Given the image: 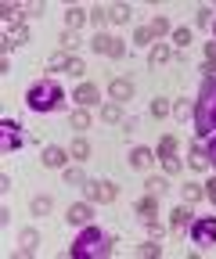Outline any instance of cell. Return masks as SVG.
<instances>
[{"instance_id": "2e32d148", "label": "cell", "mask_w": 216, "mask_h": 259, "mask_svg": "<svg viewBox=\"0 0 216 259\" xmlns=\"http://www.w3.org/2000/svg\"><path fill=\"white\" fill-rule=\"evenodd\" d=\"M18 44H29V29H25V25H18V29H11V32H8V40H4V54H8L11 47H18Z\"/></svg>"}, {"instance_id": "e575fe53", "label": "cell", "mask_w": 216, "mask_h": 259, "mask_svg": "<svg viewBox=\"0 0 216 259\" xmlns=\"http://www.w3.org/2000/svg\"><path fill=\"white\" fill-rule=\"evenodd\" d=\"M173 44L177 47H188L191 44V29H173Z\"/></svg>"}, {"instance_id": "ba28073f", "label": "cell", "mask_w": 216, "mask_h": 259, "mask_svg": "<svg viewBox=\"0 0 216 259\" xmlns=\"http://www.w3.org/2000/svg\"><path fill=\"white\" fill-rule=\"evenodd\" d=\"M40 158H44V166H47V169H61V166H65V158H69V151L51 144V148H44V155H40Z\"/></svg>"}, {"instance_id": "d590c367", "label": "cell", "mask_w": 216, "mask_h": 259, "mask_svg": "<svg viewBox=\"0 0 216 259\" xmlns=\"http://www.w3.org/2000/svg\"><path fill=\"white\" fill-rule=\"evenodd\" d=\"M173 115H177V119H191V115H195V105H188V101H180V105L173 108Z\"/></svg>"}, {"instance_id": "7c38bea8", "label": "cell", "mask_w": 216, "mask_h": 259, "mask_svg": "<svg viewBox=\"0 0 216 259\" xmlns=\"http://www.w3.org/2000/svg\"><path fill=\"white\" fill-rule=\"evenodd\" d=\"M188 216H191L188 202H184V205H177V209L169 212V223H173V231H177V234H184V227H188Z\"/></svg>"}, {"instance_id": "ee69618b", "label": "cell", "mask_w": 216, "mask_h": 259, "mask_svg": "<svg viewBox=\"0 0 216 259\" xmlns=\"http://www.w3.org/2000/svg\"><path fill=\"white\" fill-rule=\"evenodd\" d=\"M205 151H209V158H212V162H216V137H212V141H209V148H205Z\"/></svg>"}, {"instance_id": "60d3db41", "label": "cell", "mask_w": 216, "mask_h": 259, "mask_svg": "<svg viewBox=\"0 0 216 259\" xmlns=\"http://www.w3.org/2000/svg\"><path fill=\"white\" fill-rule=\"evenodd\" d=\"M205 58H209V69H205V72H212V69H216V44L205 47Z\"/></svg>"}, {"instance_id": "52a82bcc", "label": "cell", "mask_w": 216, "mask_h": 259, "mask_svg": "<svg viewBox=\"0 0 216 259\" xmlns=\"http://www.w3.org/2000/svg\"><path fill=\"white\" fill-rule=\"evenodd\" d=\"M134 209H137V216L144 220V227H148V223H155V212H159V194H148V198H141Z\"/></svg>"}, {"instance_id": "44dd1931", "label": "cell", "mask_w": 216, "mask_h": 259, "mask_svg": "<svg viewBox=\"0 0 216 259\" xmlns=\"http://www.w3.org/2000/svg\"><path fill=\"white\" fill-rule=\"evenodd\" d=\"M101 119H105V122H122V105H119V101H108V105L101 108Z\"/></svg>"}, {"instance_id": "d4e9b609", "label": "cell", "mask_w": 216, "mask_h": 259, "mask_svg": "<svg viewBox=\"0 0 216 259\" xmlns=\"http://www.w3.org/2000/svg\"><path fill=\"white\" fill-rule=\"evenodd\" d=\"M144 187H148V194H159V198H162V194H166V187H169V184H166L162 177H148V184H144Z\"/></svg>"}, {"instance_id": "4dcf8cb0", "label": "cell", "mask_w": 216, "mask_h": 259, "mask_svg": "<svg viewBox=\"0 0 216 259\" xmlns=\"http://www.w3.org/2000/svg\"><path fill=\"white\" fill-rule=\"evenodd\" d=\"M65 72H69V76H83V72H87L83 58H76V54H72V58H69V65H65Z\"/></svg>"}, {"instance_id": "4fadbf2b", "label": "cell", "mask_w": 216, "mask_h": 259, "mask_svg": "<svg viewBox=\"0 0 216 259\" xmlns=\"http://www.w3.org/2000/svg\"><path fill=\"white\" fill-rule=\"evenodd\" d=\"M69 223H90V202H79V205H69L65 212Z\"/></svg>"}, {"instance_id": "6da1fadb", "label": "cell", "mask_w": 216, "mask_h": 259, "mask_svg": "<svg viewBox=\"0 0 216 259\" xmlns=\"http://www.w3.org/2000/svg\"><path fill=\"white\" fill-rule=\"evenodd\" d=\"M195 126H198V134H212L216 130V79L212 76L202 79L198 101H195Z\"/></svg>"}, {"instance_id": "277c9868", "label": "cell", "mask_w": 216, "mask_h": 259, "mask_svg": "<svg viewBox=\"0 0 216 259\" xmlns=\"http://www.w3.org/2000/svg\"><path fill=\"white\" fill-rule=\"evenodd\" d=\"M83 191H87V202L90 205H108V202H115V184H108V180H87L83 184Z\"/></svg>"}, {"instance_id": "f546056e", "label": "cell", "mask_w": 216, "mask_h": 259, "mask_svg": "<svg viewBox=\"0 0 216 259\" xmlns=\"http://www.w3.org/2000/svg\"><path fill=\"white\" fill-rule=\"evenodd\" d=\"M65 184H69V187H83V184H87V177L72 166V169H65Z\"/></svg>"}, {"instance_id": "f35d334b", "label": "cell", "mask_w": 216, "mask_h": 259, "mask_svg": "<svg viewBox=\"0 0 216 259\" xmlns=\"http://www.w3.org/2000/svg\"><path fill=\"white\" fill-rule=\"evenodd\" d=\"M162 169H166V173H180V158H177V155H166V158H162Z\"/></svg>"}, {"instance_id": "5bb4252c", "label": "cell", "mask_w": 216, "mask_h": 259, "mask_svg": "<svg viewBox=\"0 0 216 259\" xmlns=\"http://www.w3.org/2000/svg\"><path fill=\"white\" fill-rule=\"evenodd\" d=\"M0 130H4V151H11V148H22V137H18V122H4Z\"/></svg>"}, {"instance_id": "484cf974", "label": "cell", "mask_w": 216, "mask_h": 259, "mask_svg": "<svg viewBox=\"0 0 216 259\" xmlns=\"http://www.w3.org/2000/svg\"><path fill=\"white\" fill-rule=\"evenodd\" d=\"M198 198H205V191H202L198 184H188V187H184V202H188V205H195Z\"/></svg>"}, {"instance_id": "9a60e30c", "label": "cell", "mask_w": 216, "mask_h": 259, "mask_svg": "<svg viewBox=\"0 0 216 259\" xmlns=\"http://www.w3.org/2000/svg\"><path fill=\"white\" fill-rule=\"evenodd\" d=\"M151 158H155V155H151L148 148H134V151H130V166H134V169H148Z\"/></svg>"}, {"instance_id": "7a4b0ae2", "label": "cell", "mask_w": 216, "mask_h": 259, "mask_svg": "<svg viewBox=\"0 0 216 259\" xmlns=\"http://www.w3.org/2000/svg\"><path fill=\"white\" fill-rule=\"evenodd\" d=\"M112 252V241L101 234V227H87V231L72 241V248H69V255L72 259H87V255H108Z\"/></svg>"}, {"instance_id": "ffe728a7", "label": "cell", "mask_w": 216, "mask_h": 259, "mask_svg": "<svg viewBox=\"0 0 216 259\" xmlns=\"http://www.w3.org/2000/svg\"><path fill=\"white\" fill-rule=\"evenodd\" d=\"M87 18H90V11H83V8H69V11H65V25H69L72 32H76Z\"/></svg>"}, {"instance_id": "ac0fdd59", "label": "cell", "mask_w": 216, "mask_h": 259, "mask_svg": "<svg viewBox=\"0 0 216 259\" xmlns=\"http://www.w3.org/2000/svg\"><path fill=\"white\" fill-rule=\"evenodd\" d=\"M0 18H4L8 25H15V29H18L25 15H22V8H18V4H4V8H0Z\"/></svg>"}, {"instance_id": "cb8c5ba5", "label": "cell", "mask_w": 216, "mask_h": 259, "mask_svg": "<svg viewBox=\"0 0 216 259\" xmlns=\"http://www.w3.org/2000/svg\"><path fill=\"white\" fill-rule=\"evenodd\" d=\"M177 144H180V141H177L173 134H166V137L159 141V158H166V155H177Z\"/></svg>"}, {"instance_id": "9c48e42d", "label": "cell", "mask_w": 216, "mask_h": 259, "mask_svg": "<svg viewBox=\"0 0 216 259\" xmlns=\"http://www.w3.org/2000/svg\"><path fill=\"white\" fill-rule=\"evenodd\" d=\"M108 94H112V101H130V97H134V83L130 79H112Z\"/></svg>"}, {"instance_id": "3957f363", "label": "cell", "mask_w": 216, "mask_h": 259, "mask_svg": "<svg viewBox=\"0 0 216 259\" xmlns=\"http://www.w3.org/2000/svg\"><path fill=\"white\" fill-rule=\"evenodd\" d=\"M25 101H29V108H33V112H51V108H58V101H61V87L51 83V79H40V83L29 87Z\"/></svg>"}, {"instance_id": "d6a6232c", "label": "cell", "mask_w": 216, "mask_h": 259, "mask_svg": "<svg viewBox=\"0 0 216 259\" xmlns=\"http://www.w3.org/2000/svg\"><path fill=\"white\" fill-rule=\"evenodd\" d=\"M65 65H69V54L65 51H58V54L47 58V69H65Z\"/></svg>"}, {"instance_id": "83f0119b", "label": "cell", "mask_w": 216, "mask_h": 259, "mask_svg": "<svg viewBox=\"0 0 216 259\" xmlns=\"http://www.w3.org/2000/svg\"><path fill=\"white\" fill-rule=\"evenodd\" d=\"M151 115H155V119L169 115V101H166V97H155V101H151Z\"/></svg>"}, {"instance_id": "7bdbcfd3", "label": "cell", "mask_w": 216, "mask_h": 259, "mask_svg": "<svg viewBox=\"0 0 216 259\" xmlns=\"http://www.w3.org/2000/svg\"><path fill=\"white\" fill-rule=\"evenodd\" d=\"M205 198H209V202H212V205H216V177H212V180H209V184H205Z\"/></svg>"}, {"instance_id": "8d00e7d4", "label": "cell", "mask_w": 216, "mask_h": 259, "mask_svg": "<svg viewBox=\"0 0 216 259\" xmlns=\"http://www.w3.org/2000/svg\"><path fill=\"white\" fill-rule=\"evenodd\" d=\"M79 40H76V32H61V51H76Z\"/></svg>"}, {"instance_id": "74e56055", "label": "cell", "mask_w": 216, "mask_h": 259, "mask_svg": "<svg viewBox=\"0 0 216 259\" xmlns=\"http://www.w3.org/2000/svg\"><path fill=\"white\" fill-rule=\"evenodd\" d=\"M90 155V144L87 141H72V158H87Z\"/></svg>"}, {"instance_id": "836d02e7", "label": "cell", "mask_w": 216, "mask_h": 259, "mask_svg": "<svg viewBox=\"0 0 216 259\" xmlns=\"http://www.w3.org/2000/svg\"><path fill=\"white\" fill-rule=\"evenodd\" d=\"M148 29H151V36H166V32H169V22H166V18L159 15V18H155V22H151Z\"/></svg>"}, {"instance_id": "5b68a950", "label": "cell", "mask_w": 216, "mask_h": 259, "mask_svg": "<svg viewBox=\"0 0 216 259\" xmlns=\"http://www.w3.org/2000/svg\"><path fill=\"white\" fill-rule=\"evenodd\" d=\"M191 241L195 245H216V220H195L191 223Z\"/></svg>"}, {"instance_id": "8fae6325", "label": "cell", "mask_w": 216, "mask_h": 259, "mask_svg": "<svg viewBox=\"0 0 216 259\" xmlns=\"http://www.w3.org/2000/svg\"><path fill=\"white\" fill-rule=\"evenodd\" d=\"M130 18H134L130 4H112L108 8V22H115V25H130Z\"/></svg>"}, {"instance_id": "4316f807", "label": "cell", "mask_w": 216, "mask_h": 259, "mask_svg": "<svg viewBox=\"0 0 216 259\" xmlns=\"http://www.w3.org/2000/svg\"><path fill=\"white\" fill-rule=\"evenodd\" d=\"M137 255H144V259H155V255H162V245H155V241H144V245L137 248Z\"/></svg>"}, {"instance_id": "d6986e66", "label": "cell", "mask_w": 216, "mask_h": 259, "mask_svg": "<svg viewBox=\"0 0 216 259\" xmlns=\"http://www.w3.org/2000/svg\"><path fill=\"white\" fill-rule=\"evenodd\" d=\"M18 241H22V255H33V252H36V245H40V234L33 231V227H29V231H22V238H18Z\"/></svg>"}, {"instance_id": "e0dca14e", "label": "cell", "mask_w": 216, "mask_h": 259, "mask_svg": "<svg viewBox=\"0 0 216 259\" xmlns=\"http://www.w3.org/2000/svg\"><path fill=\"white\" fill-rule=\"evenodd\" d=\"M169 58H173V47H169V44H159V47H151V54H148V61L155 65V69H159V65H166Z\"/></svg>"}, {"instance_id": "b9f144b4", "label": "cell", "mask_w": 216, "mask_h": 259, "mask_svg": "<svg viewBox=\"0 0 216 259\" xmlns=\"http://www.w3.org/2000/svg\"><path fill=\"white\" fill-rule=\"evenodd\" d=\"M198 25H212V11L209 8H198Z\"/></svg>"}, {"instance_id": "ab89813d", "label": "cell", "mask_w": 216, "mask_h": 259, "mask_svg": "<svg viewBox=\"0 0 216 259\" xmlns=\"http://www.w3.org/2000/svg\"><path fill=\"white\" fill-rule=\"evenodd\" d=\"M148 40H151V29H148V25L134 32V44H148Z\"/></svg>"}, {"instance_id": "1f68e13d", "label": "cell", "mask_w": 216, "mask_h": 259, "mask_svg": "<svg viewBox=\"0 0 216 259\" xmlns=\"http://www.w3.org/2000/svg\"><path fill=\"white\" fill-rule=\"evenodd\" d=\"M90 22H94V25L101 29V25L108 22V8H101V4H98V8H90Z\"/></svg>"}, {"instance_id": "f1b7e54d", "label": "cell", "mask_w": 216, "mask_h": 259, "mask_svg": "<svg viewBox=\"0 0 216 259\" xmlns=\"http://www.w3.org/2000/svg\"><path fill=\"white\" fill-rule=\"evenodd\" d=\"M69 122H72V130H87V126H90V115H87V112H83V108H76V112H72V119H69Z\"/></svg>"}, {"instance_id": "8992f818", "label": "cell", "mask_w": 216, "mask_h": 259, "mask_svg": "<svg viewBox=\"0 0 216 259\" xmlns=\"http://www.w3.org/2000/svg\"><path fill=\"white\" fill-rule=\"evenodd\" d=\"M90 47H94L98 54H108V58H122V54H126L122 40H115V36H105V32H98V36L90 40Z\"/></svg>"}, {"instance_id": "7402d4cb", "label": "cell", "mask_w": 216, "mask_h": 259, "mask_svg": "<svg viewBox=\"0 0 216 259\" xmlns=\"http://www.w3.org/2000/svg\"><path fill=\"white\" fill-rule=\"evenodd\" d=\"M188 162H191V169H205V166H209V151H205V148H191Z\"/></svg>"}, {"instance_id": "603a6c76", "label": "cell", "mask_w": 216, "mask_h": 259, "mask_svg": "<svg viewBox=\"0 0 216 259\" xmlns=\"http://www.w3.org/2000/svg\"><path fill=\"white\" fill-rule=\"evenodd\" d=\"M51 205H54V202L47 198V194H36V198L29 202V209H33V216H47V212H51Z\"/></svg>"}, {"instance_id": "30bf717a", "label": "cell", "mask_w": 216, "mask_h": 259, "mask_svg": "<svg viewBox=\"0 0 216 259\" xmlns=\"http://www.w3.org/2000/svg\"><path fill=\"white\" fill-rule=\"evenodd\" d=\"M101 97V90L94 87V83H83V87H76V94H72V101H79V105H94Z\"/></svg>"}]
</instances>
